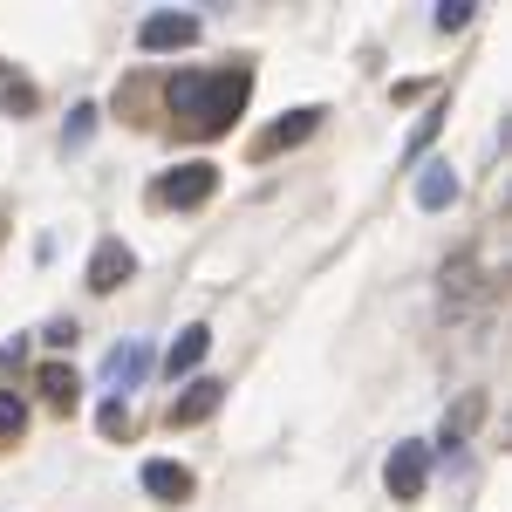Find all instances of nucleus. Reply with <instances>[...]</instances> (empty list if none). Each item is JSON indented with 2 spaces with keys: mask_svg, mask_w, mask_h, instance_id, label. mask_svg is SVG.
Returning a JSON list of instances; mask_svg holds the SVG:
<instances>
[{
  "mask_svg": "<svg viewBox=\"0 0 512 512\" xmlns=\"http://www.w3.org/2000/svg\"><path fill=\"white\" fill-rule=\"evenodd\" d=\"M171 117L185 123L192 137H219L226 123L246 110V96H253V69L246 62H233V69H219V76H198V69H185V76H171Z\"/></svg>",
  "mask_w": 512,
  "mask_h": 512,
  "instance_id": "obj_1",
  "label": "nucleus"
},
{
  "mask_svg": "<svg viewBox=\"0 0 512 512\" xmlns=\"http://www.w3.org/2000/svg\"><path fill=\"white\" fill-rule=\"evenodd\" d=\"M89 130H96V103H76V110H69V151L89 144Z\"/></svg>",
  "mask_w": 512,
  "mask_h": 512,
  "instance_id": "obj_16",
  "label": "nucleus"
},
{
  "mask_svg": "<svg viewBox=\"0 0 512 512\" xmlns=\"http://www.w3.org/2000/svg\"><path fill=\"white\" fill-rule=\"evenodd\" d=\"M0 103H7L14 117H28V110H35L41 96H35V82H21V76H0Z\"/></svg>",
  "mask_w": 512,
  "mask_h": 512,
  "instance_id": "obj_14",
  "label": "nucleus"
},
{
  "mask_svg": "<svg viewBox=\"0 0 512 512\" xmlns=\"http://www.w3.org/2000/svg\"><path fill=\"white\" fill-rule=\"evenodd\" d=\"M219 403H226V383L198 376V383H185V396H171L164 424H171V431H192V424H205V417H219Z\"/></svg>",
  "mask_w": 512,
  "mask_h": 512,
  "instance_id": "obj_3",
  "label": "nucleus"
},
{
  "mask_svg": "<svg viewBox=\"0 0 512 512\" xmlns=\"http://www.w3.org/2000/svg\"><path fill=\"white\" fill-rule=\"evenodd\" d=\"M451 198H458V178H451V164H424V171H417V205H424V212H444Z\"/></svg>",
  "mask_w": 512,
  "mask_h": 512,
  "instance_id": "obj_10",
  "label": "nucleus"
},
{
  "mask_svg": "<svg viewBox=\"0 0 512 512\" xmlns=\"http://www.w3.org/2000/svg\"><path fill=\"white\" fill-rule=\"evenodd\" d=\"M212 192H219V164L192 158V164H178V171H171V178L158 185V205H178V212H192V205H205Z\"/></svg>",
  "mask_w": 512,
  "mask_h": 512,
  "instance_id": "obj_2",
  "label": "nucleus"
},
{
  "mask_svg": "<svg viewBox=\"0 0 512 512\" xmlns=\"http://www.w3.org/2000/svg\"><path fill=\"white\" fill-rule=\"evenodd\" d=\"M130 274H137V253H130L123 239H96V253H89V287H96V294H117Z\"/></svg>",
  "mask_w": 512,
  "mask_h": 512,
  "instance_id": "obj_5",
  "label": "nucleus"
},
{
  "mask_svg": "<svg viewBox=\"0 0 512 512\" xmlns=\"http://www.w3.org/2000/svg\"><path fill=\"white\" fill-rule=\"evenodd\" d=\"M315 123H321V110H294V117H280L274 130H267V137L253 144V151H260V158H267V151H287V144H301V137H308Z\"/></svg>",
  "mask_w": 512,
  "mask_h": 512,
  "instance_id": "obj_12",
  "label": "nucleus"
},
{
  "mask_svg": "<svg viewBox=\"0 0 512 512\" xmlns=\"http://www.w3.org/2000/svg\"><path fill=\"white\" fill-rule=\"evenodd\" d=\"M21 431H28V403H21L14 390H0V451L21 444Z\"/></svg>",
  "mask_w": 512,
  "mask_h": 512,
  "instance_id": "obj_13",
  "label": "nucleus"
},
{
  "mask_svg": "<svg viewBox=\"0 0 512 512\" xmlns=\"http://www.w3.org/2000/svg\"><path fill=\"white\" fill-rule=\"evenodd\" d=\"M144 369H151V349H144V342H123V349H110V362H103V383L137 390V383H144Z\"/></svg>",
  "mask_w": 512,
  "mask_h": 512,
  "instance_id": "obj_9",
  "label": "nucleus"
},
{
  "mask_svg": "<svg viewBox=\"0 0 512 512\" xmlns=\"http://www.w3.org/2000/svg\"><path fill=\"white\" fill-rule=\"evenodd\" d=\"M35 390L48 396V410H76V403H82V376L69 369V362H41V369H35Z\"/></svg>",
  "mask_w": 512,
  "mask_h": 512,
  "instance_id": "obj_8",
  "label": "nucleus"
},
{
  "mask_svg": "<svg viewBox=\"0 0 512 512\" xmlns=\"http://www.w3.org/2000/svg\"><path fill=\"white\" fill-rule=\"evenodd\" d=\"M198 41V14H151L137 28V48L144 55H171V48H192Z\"/></svg>",
  "mask_w": 512,
  "mask_h": 512,
  "instance_id": "obj_4",
  "label": "nucleus"
},
{
  "mask_svg": "<svg viewBox=\"0 0 512 512\" xmlns=\"http://www.w3.org/2000/svg\"><path fill=\"white\" fill-rule=\"evenodd\" d=\"M383 478H390L396 499H424V478H431V451H424V444H396L390 465H383Z\"/></svg>",
  "mask_w": 512,
  "mask_h": 512,
  "instance_id": "obj_6",
  "label": "nucleus"
},
{
  "mask_svg": "<svg viewBox=\"0 0 512 512\" xmlns=\"http://www.w3.org/2000/svg\"><path fill=\"white\" fill-rule=\"evenodd\" d=\"M205 349H212V328H185V335L171 342V355H164V369H171V376H192L198 362H205Z\"/></svg>",
  "mask_w": 512,
  "mask_h": 512,
  "instance_id": "obj_11",
  "label": "nucleus"
},
{
  "mask_svg": "<svg viewBox=\"0 0 512 512\" xmlns=\"http://www.w3.org/2000/svg\"><path fill=\"white\" fill-rule=\"evenodd\" d=\"M465 21H472V0H444V7H437V28H444V35L465 28Z\"/></svg>",
  "mask_w": 512,
  "mask_h": 512,
  "instance_id": "obj_17",
  "label": "nucleus"
},
{
  "mask_svg": "<svg viewBox=\"0 0 512 512\" xmlns=\"http://www.w3.org/2000/svg\"><path fill=\"white\" fill-rule=\"evenodd\" d=\"M96 424H103V437H130V403H123V396H110Z\"/></svg>",
  "mask_w": 512,
  "mask_h": 512,
  "instance_id": "obj_15",
  "label": "nucleus"
},
{
  "mask_svg": "<svg viewBox=\"0 0 512 512\" xmlns=\"http://www.w3.org/2000/svg\"><path fill=\"white\" fill-rule=\"evenodd\" d=\"M144 492H151L158 506H178V499H192V472H185L178 458H151V465H144Z\"/></svg>",
  "mask_w": 512,
  "mask_h": 512,
  "instance_id": "obj_7",
  "label": "nucleus"
}]
</instances>
